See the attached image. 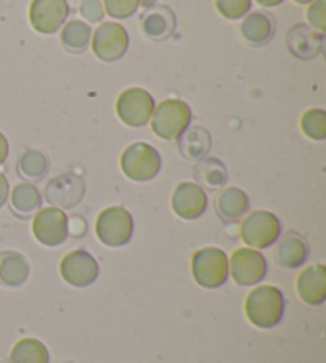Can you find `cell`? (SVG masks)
Here are the masks:
<instances>
[{
    "instance_id": "31",
    "label": "cell",
    "mask_w": 326,
    "mask_h": 363,
    "mask_svg": "<svg viewBox=\"0 0 326 363\" xmlns=\"http://www.w3.org/2000/svg\"><path fill=\"white\" fill-rule=\"evenodd\" d=\"M305 18L312 29H315L320 34L326 30V0H314L309 4V9L305 11Z\"/></svg>"
},
{
    "instance_id": "37",
    "label": "cell",
    "mask_w": 326,
    "mask_h": 363,
    "mask_svg": "<svg viewBox=\"0 0 326 363\" xmlns=\"http://www.w3.org/2000/svg\"><path fill=\"white\" fill-rule=\"evenodd\" d=\"M293 2H295L296 5H309L314 2V0H293Z\"/></svg>"
},
{
    "instance_id": "6",
    "label": "cell",
    "mask_w": 326,
    "mask_h": 363,
    "mask_svg": "<svg viewBox=\"0 0 326 363\" xmlns=\"http://www.w3.org/2000/svg\"><path fill=\"white\" fill-rule=\"evenodd\" d=\"M282 235V223L269 211H255L249 213L240 225V236L252 249H267L279 241Z\"/></svg>"
},
{
    "instance_id": "3",
    "label": "cell",
    "mask_w": 326,
    "mask_h": 363,
    "mask_svg": "<svg viewBox=\"0 0 326 363\" xmlns=\"http://www.w3.org/2000/svg\"><path fill=\"white\" fill-rule=\"evenodd\" d=\"M191 272L201 287L218 289L226 284L230 276V260L225 250L218 247L199 249L193 254Z\"/></svg>"
},
{
    "instance_id": "15",
    "label": "cell",
    "mask_w": 326,
    "mask_h": 363,
    "mask_svg": "<svg viewBox=\"0 0 326 363\" xmlns=\"http://www.w3.org/2000/svg\"><path fill=\"white\" fill-rule=\"evenodd\" d=\"M286 47L298 60H312L322 53L323 34L305 24H296L286 34Z\"/></svg>"
},
{
    "instance_id": "12",
    "label": "cell",
    "mask_w": 326,
    "mask_h": 363,
    "mask_svg": "<svg viewBox=\"0 0 326 363\" xmlns=\"http://www.w3.org/2000/svg\"><path fill=\"white\" fill-rule=\"evenodd\" d=\"M61 276L72 287H89L99 277V263L89 252L74 250L62 258Z\"/></svg>"
},
{
    "instance_id": "14",
    "label": "cell",
    "mask_w": 326,
    "mask_h": 363,
    "mask_svg": "<svg viewBox=\"0 0 326 363\" xmlns=\"http://www.w3.org/2000/svg\"><path fill=\"white\" fill-rule=\"evenodd\" d=\"M171 206L177 217L184 220H196L207 211L208 198L204 188L199 184L181 182L172 193Z\"/></svg>"
},
{
    "instance_id": "4",
    "label": "cell",
    "mask_w": 326,
    "mask_h": 363,
    "mask_svg": "<svg viewBox=\"0 0 326 363\" xmlns=\"http://www.w3.org/2000/svg\"><path fill=\"white\" fill-rule=\"evenodd\" d=\"M120 166L128 179L134 182H148L161 172L162 158L153 145L145 144V142H135L123 152Z\"/></svg>"
},
{
    "instance_id": "17",
    "label": "cell",
    "mask_w": 326,
    "mask_h": 363,
    "mask_svg": "<svg viewBox=\"0 0 326 363\" xmlns=\"http://www.w3.org/2000/svg\"><path fill=\"white\" fill-rule=\"evenodd\" d=\"M309 257V244L296 231H288L279 241L276 249V262L285 269H296L305 263Z\"/></svg>"
},
{
    "instance_id": "13",
    "label": "cell",
    "mask_w": 326,
    "mask_h": 363,
    "mask_svg": "<svg viewBox=\"0 0 326 363\" xmlns=\"http://www.w3.org/2000/svg\"><path fill=\"white\" fill-rule=\"evenodd\" d=\"M86 193V184L77 174H62L48 182L45 198L50 204L60 209H74L82 203Z\"/></svg>"
},
{
    "instance_id": "34",
    "label": "cell",
    "mask_w": 326,
    "mask_h": 363,
    "mask_svg": "<svg viewBox=\"0 0 326 363\" xmlns=\"http://www.w3.org/2000/svg\"><path fill=\"white\" fill-rule=\"evenodd\" d=\"M9 152H10V145H9V140H6L5 135L0 133V164L5 163L6 157H9Z\"/></svg>"
},
{
    "instance_id": "8",
    "label": "cell",
    "mask_w": 326,
    "mask_h": 363,
    "mask_svg": "<svg viewBox=\"0 0 326 363\" xmlns=\"http://www.w3.org/2000/svg\"><path fill=\"white\" fill-rule=\"evenodd\" d=\"M154 99L147 89L134 86L123 91L116 99V115L130 128H142L148 125L154 112Z\"/></svg>"
},
{
    "instance_id": "23",
    "label": "cell",
    "mask_w": 326,
    "mask_h": 363,
    "mask_svg": "<svg viewBox=\"0 0 326 363\" xmlns=\"http://www.w3.org/2000/svg\"><path fill=\"white\" fill-rule=\"evenodd\" d=\"M91 37H93L91 26L80 19H72L62 26L61 42L69 53H83L91 43Z\"/></svg>"
},
{
    "instance_id": "18",
    "label": "cell",
    "mask_w": 326,
    "mask_h": 363,
    "mask_svg": "<svg viewBox=\"0 0 326 363\" xmlns=\"http://www.w3.org/2000/svg\"><path fill=\"white\" fill-rule=\"evenodd\" d=\"M240 32L244 38L252 45H264L272 38L276 32V23L264 11H253L244 16L240 24Z\"/></svg>"
},
{
    "instance_id": "10",
    "label": "cell",
    "mask_w": 326,
    "mask_h": 363,
    "mask_svg": "<svg viewBox=\"0 0 326 363\" xmlns=\"http://www.w3.org/2000/svg\"><path fill=\"white\" fill-rule=\"evenodd\" d=\"M70 6L67 0H32L29 6L30 26L38 34H56L67 21Z\"/></svg>"
},
{
    "instance_id": "24",
    "label": "cell",
    "mask_w": 326,
    "mask_h": 363,
    "mask_svg": "<svg viewBox=\"0 0 326 363\" xmlns=\"http://www.w3.org/2000/svg\"><path fill=\"white\" fill-rule=\"evenodd\" d=\"M11 209L19 217H29L42 206V196L37 186L30 184H19L11 191Z\"/></svg>"
},
{
    "instance_id": "5",
    "label": "cell",
    "mask_w": 326,
    "mask_h": 363,
    "mask_svg": "<svg viewBox=\"0 0 326 363\" xmlns=\"http://www.w3.org/2000/svg\"><path fill=\"white\" fill-rule=\"evenodd\" d=\"M134 235V218L121 206L103 209L96 220V236L107 247H123Z\"/></svg>"
},
{
    "instance_id": "7",
    "label": "cell",
    "mask_w": 326,
    "mask_h": 363,
    "mask_svg": "<svg viewBox=\"0 0 326 363\" xmlns=\"http://www.w3.org/2000/svg\"><path fill=\"white\" fill-rule=\"evenodd\" d=\"M93 53L103 62H116L126 55L129 48V34L123 24L108 21L97 26L91 37Z\"/></svg>"
},
{
    "instance_id": "33",
    "label": "cell",
    "mask_w": 326,
    "mask_h": 363,
    "mask_svg": "<svg viewBox=\"0 0 326 363\" xmlns=\"http://www.w3.org/2000/svg\"><path fill=\"white\" fill-rule=\"evenodd\" d=\"M9 194H10L9 179H6L4 174L0 172V209H2L6 201H9Z\"/></svg>"
},
{
    "instance_id": "21",
    "label": "cell",
    "mask_w": 326,
    "mask_h": 363,
    "mask_svg": "<svg viewBox=\"0 0 326 363\" xmlns=\"http://www.w3.org/2000/svg\"><path fill=\"white\" fill-rule=\"evenodd\" d=\"M215 207L221 218L236 220L250 211V199L244 190L237 186H230L218 194Z\"/></svg>"
},
{
    "instance_id": "1",
    "label": "cell",
    "mask_w": 326,
    "mask_h": 363,
    "mask_svg": "<svg viewBox=\"0 0 326 363\" xmlns=\"http://www.w3.org/2000/svg\"><path fill=\"white\" fill-rule=\"evenodd\" d=\"M285 298L274 285H259L245 300V315L258 328H274L283 319Z\"/></svg>"
},
{
    "instance_id": "22",
    "label": "cell",
    "mask_w": 326,
    "mask_h": 363,
    "mask_svg": "<svg viewBox=\"0 0 326 363\" xmlns=\"http://www.w3.org/2000/svg\"><path fill=\"white\" fill-rule=\"evenodd\" d=\"M177 140L181 155L190 160L204 158L212 147L210 134L202 126L188 128Z\"/></svg>"
},
{
    "instance_id": "35",
    "label": "cell",
    "mask_w": 326,
    "mask_h": 363,
    "mask_svg": "<svg viewBox=\"0 0 326 363\" xmlns=\"http://www.w3.org/2000/svg\"><path fill=\"white\" fill-rule=\"evenodd\" d=\"M255 2L261 6H264V9H272V6L283 4V0H255Z\"/></svg>"
},
{
    "instance_id": "36",
    "label": "cell",
    "mask_w": 326,
    "mask_h": 363,
    "mask_svg": "<svg viewBox=\"0 0 326 363\" xmlns=\"http://www.w3.org/2000/svg\"><path fill=\"white\" fill-rule=\"evenodd\" d=\"M140 5L145 6L147 10H150V9H153V6L156 5V0H140Z\"/></svg>"
},
{
    "instance_id": "32",
    "label": "cell",
    "mask_w": 326,
    "mask_h": 363,
    "mask_svg": "<svg viewBox=\"0 0 326 363\" xmlns=\"http://www.w3.org/2000/svg\"><path fill=\"white\" fill-rule=\"evenodd\" d=\"M80 15L86 19L88 23H99L106 16L102 0H83L80 4Z\"/></svg>"
},
{
    "instance_id": "20",
    "label": "cell",
    "mask_w": 326,
    "mask_h": 363,
    "mask_svg": "<svg viewBox=\"0 0 326 363\" xmlns=\"http://www.w3.org/2000/svg\"><path fill=\"white\" fill-rule=\"evenodd\" d=\"M29 277V264L16 252L0 254V284L5 287H21Z\"/></svg>"
},
{
    "instance_id": "28",
    "label": "cell",
    "mask_w": 326,
    "mask_h": 363,
    "mask_svg": "<svg viewBox=\"0 0 326 363\" xmlns=\"http://www.w3.org/2000/svg\"><path fill=\"white\" fill-rule=\"evenodd\" d=\"M303 133L312 140L326 139V112L322 108H309L301 116Z\"/></svg>"
},
{
    "instance_id": "25",
    "label": "cell",
    "mask_w": 326,
    "mask_h": 363,
    "mask_svg": "<svg viewBox=\"0 0 326 363\" xmlns=\"http://www.w3.org/2000/svg\"><path fill=\"white\" fill-rule=\"evenodd\" d=\"M10 363H50L48 347L35 338H24L13 346Z\"/></svg>"
},
{
    "instance_id": "9",
    "label": "cell",
    "mask_w": 326,
    "mask_h": 363,
    "mask_svg": "<svg viewBox=\"0 0 326 363\" xmlns=\"http://www.w3.org/2000/svg\"><path fill=\"white\" fill-rule=\"evenodd\" d=\"M32 233L38 242L47 247L61 245L69 238V217L60 207H45L37 211L34 222H32Z\"/></svg>"
},
{
    "instance_id": "11",
    "label": "cell",
    "mask_w": 326,
    "mask_h": 363,
    "mask_svg": "<svg viewBox=\"0 0 326 363\" xmlns=\"http://www.w3.org/2000/svg\"><path fill=\"white\" fill-rule=\"evenodd\" d=\"M230 274L244 287L259 284L267 274L266 257L257 249L242 247L232 252L230 260Z\"/></svg>"
},
{
    "instance_id": "30",
    "label": "cell",
    "mask_w": 326,
    "mask_h": 363,
    "mask_svg": "<svg viewBox=\"0 0 326 363\" xmlns=\"http://www.w3.org/2000/svg\"><path fill=\"white\" fill-rule=\"evenodd\" d=\"M103 10L115 19H128L139 10L140 0H102Z\"/></svg>"
},
{
    "instance_id": "29",
    "label": "cell",
    "mask_w": 326,
    "mask_h": 363,
    "mask_svg": "<svg viewBox=\"0 0 326 363\" xmlns=\"http://www.w3.org/2000/svg\"><path fill=\"white\" fill-rule=\"evenodd\" d=\"M215 9L223 18L237 21L250 13L252 0H215Z\"/></svg>"
},
{
    "instance_id": "27",
    "label": "cell",
    "mask_w": 326,
    "mask_h": 363,
    "mask_svg": "<svg viewBox=\"0 0 326 363\" xmlns=\"http://www.w3.org/2000/svg\"><path fill=\"white\" fill-rule=\"evenodd\" d=\"M18 171L30 180H40L50 171V160L38 150H28L18 161Z\"/></svg>"
},
{
    "instance_id": "26",
    "label": "cell",
    "mask_w": 326,
    "mask_h": 363,
    "mask_svg": "<svg viewBox=\"0 0 326 363\" xmlns=\"http://www.w3.org/2000/svg\"><path fill=\"white\" fill-rule=\"evenodd\" d=\"M194 177L199 184L208 188H220L226 184V166L217 158H207L194 166Z\"/></svg>"
},
{
    "instance_id": "16",
    "label": "cell",
    "mask_w": 326,
    "mask_h": 363,
    "mask_svg": "<svg viewBox=\"0 0 326 363\" xmlns=\"http://www.w3.org/2000/svg\"><path fill=\"white\" fill-rule=\"evenodd\" d=\"M296 290L304 303L318 306L326 300V268L323 264H312L296 279Z\"/></svg>"
},
{
    "instance_id": "2",
    "label": "cell",
    "mask_w": 326,
    "mask_h": 363,
    "mask_svg": "<svg viewBox=\"0 0 326 363\" xmlns=\"http://www.w3.org/2000/svg\"><path fill=\"white\" fill-rule=\"evenodd\" d=\"M193 118L191 108L181 99H164L154 107L152 115V129L158 138L175 140L184 134Z\"/></svg>"
},
{
    "instance_id": "19",
    "label": "cell",
    "mask_w": 326,
    "mask_h": 363,
    "mask_svg": "<svg viewBox=\"0 0 326 363\" xmlns=\"http://www.w3.org/2000/svg\"><path fill=\"white\" fill-rule=\"evenodd\" d=\"M142 29L145 35L153 40H162L175 30V15L164 5L153 6L143 16Z\"/></svg>"
}]
</instances>
